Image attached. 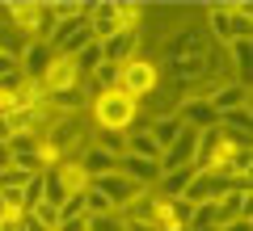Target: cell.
I'll return each instance as SVG.
<instances>
[{
    "mask_svg": "<svg viewBox=\"0 0 253 231\" xmlns=\"http://www.w3.org/2000/svg\"><path fill=\"white\" fill-rule=\"evenodd\" d=\"M89 126L93 131H114V134H126L131 126L139 122V101H131L126 93L110 89V93H97L89 101Z\"/></svg>",
    "mask_w": 253,
    "mask_h": 231,
    "instance_id": "obj_1",
    "label": "cell"
},
{
    "mask_svg": "<svg viewBox=\"0 0 253 231\" xmlns=\"http://www.w3.org/2000/svg\"><path fill=\"white\" fill-rule=\"evenodd\" d=\"M241 147H249V139L245 134H232L224 131V126H207V131L199 134V151H194V172H228V164H232V156Z\"/></svg>",
    "mask_w": 253,
    "mask_h": 231,
    "instance_id": "obj_2",
    "label": "cell"
},
{
    "mask_svg": "<svg viewBox=\"0 0 253 231\" xmlns=\"http://www.w3.org/2000/svg\"><path fill=\"white\" fill-rule=\"evenodd\" d=\"M89 189V172L81 168V160H59L42 172V202L51 206H63L68 198L84 194Z\"/></svg>",
    "mask_w": 253,
    "mask_h": 231,
    "instance_id": "obj_3",
    "label": "cell"
},
{
    "mask_svg": "<svg viewBox=\"0 0 253 231\" xmlns=\"http://www.w3.org/2000/svg\"><path fill=\"white\" fill-rule=\"evenodd\" d=\"M161 89V67H156L152 55H139V59H126L118 67V93H126L131 101H148Z\"/></svg>",
    "mask_w": 253,
    "mask_h": 231,
    "instance_id": "obj_4",
    "label": "cell"
},
{
    "mask_svg": "<svg viewBox=\"0 0 253 231\" xmlns=\"http://www.w3.org/2000/svg\"><path fill=\"white\" fill-rule=\"evenodd\" d=\"M199 97L207 101L211 109L219 114H232V109H253V84L241 80H224V84H211V89H199Z\"/></svg>",
    "mask_w": 253,
    "mask_h": 231,
    "instance_id": "obj_5",
    "label": "cell"
},
{
    "mask_svg": "<svg viewBox=\"0 0 253 231\" xmlns=\"http://www.w3.org/2000/svg\"><path fill=\"white\" fill-rule=\"evenodd\" d=\"M89 189H97L101 198H106L114 210H123V206H131L139 194H144V185H135L131 177H123V172H106V177H93Z\"/></svg>",
    "mask_w": 253,
    "mask_h": 231,
    "instance_id": "obj_6",
    "label": "cell"
},
{
    "mask_svg": "<svg viewBox=\"0 0 253 231\" xmlns=\"http://www.w3.org/2000/svg\"><path fill=\"white\" fill-rule=\"evenodd\" d=\"M101 55H106V63H114V67H123L126 59H139V55H144L139 30H118L114 38H106V42H101Z\"/></svg>",
    "mask_w": 253,
    "mask_h": 231,
    "instance_id": "obj_7",
    "label": "cell"
},
{
    "mask_svg": "<svg viewBox=\"0 0 253 231\" xmlns=\"http://www.w3.org/2000/svg\"><path fill=\"white\" fill-rule=\"evenodd\" d=\"M38 84H42V97L46 93H63V89H72V84H81V71L72 67V59H59V55H55V63L42 71Z\"/></svg>",
    "mask_w": 253,
    "mask_h": 231,
    "instance_id": "obj_8",
    "label": "cell"
},
{
    "mask_svg": "<svg viewBox=\"0 0 253 231\" xmlns=\"http://www.w3.org/2000/svg\"><path fill=\"white\" fill-rule=\"evenodd\" d=\"M17 63H21V76H26V80H42V71L55 63V51L46 42H30L26 51L17 55Z\"/></svg>",
    "mask_w": 253,
    "mask_h": 231,
    "instance_id": "obj_9",
    "label": "cell"
},
{
    "mask_svg": "<svg viewBox=\"0 0 253 231\" xmlns=\"http://www.w3.org/2000/svg\"><path fill=\"white\" fill-rule=\"evenodd\" d=\"M118 172H123V177H131L135 185H144V189H152L156 177H161L156 160H144V156H123V160H118Z\"/></svg>",
    "mask_w": 253,
    "mask_h": 231,
    "instance_id": "obj_10",
    "label": "cell"
},
{
    "mask_svg": "<svg viewBox=\"0 0 253 231\" xmlns=\"http://www.w3.org/2000/svg\"><path fill=\"white\" fill-rule=\"evenodd\" d=\"M249 198L253 194H224L215 202V227H224V223H236V219H249Z\"/></svg>",
    "mask_w": 253,
    "mask_h": 231,
    "instance_id": "obj_11",
    "label": "cell"
},
{
    "mask_svg": "<svg viewBox=\"0 0 253 231\" xmlns=\"http://www.w3.org/2000/svg\"><path fill=\"white\" fill-rule=\"evenodd\" d=\"M118 160H123V156H110V151H101V147H84L81 151V168L89 172V181L106 177V172H118Z\"/></svg>",
    "mask_w": 253,
    "mask_h": 231,
    "instance_id": "obj_12",
    "label": "cell"
},
{
    "mask_svg": "<svg viewBox=\"0 0 253 231\" xmlns=\"http://www.w3.org/2000/svg\"><path fill=\"white\" fill-rule=\"evenodd\" d=\"M144 126H148V134H152V143H156L161 151H165V147H169V143H173V139L181 134V118H177V114H165V118H148Z\"/></svg>",
    "mask_w": 253,
    "mask_h": 231,
    "instance_id": "obj_13",
    "label": "cell"
},
{
    "mask_svg": "<svg viewBox=\"0 0 253 231\" xmlns=\"http://www.w3.org/2000/svg\"><path fill=\"white\" fill-rule=\"evenodd\" d=\"M219 126L249 139V131H253V109H232V114H219Z\"/></svg>",
    "mask_w": 253,
    "mask_h": 231,
    "instance_id": "obj_14",
    "label": "cell"
},
{
    "mask_svg": "<svg viewBox=\"0 0 253 231\" xmlns=\"http://www.w3.org/2000/svg\"><path fill=\"white\" fill-rule=\"evenodd\" d=\"M89 147H101V151H110V156H123V134H114V131H93V143Z\"/></svg>",
    "mask_w": 253,
    "mask_h": 231,
    "instance_id": "obj_15",
    "label": "cell"
},
{
    "mask_svg": "<svg viewBox=\"0 0 253 231\" xmlns=\"http://www.w3.org/2000/svg\"><path fill=\"white\" fill-rule=\"evenodd\" d=\"M84 231H126V223H123V214H118V210H110V214H93Z\"/></svg>",
    "mask_w": 253,
    "mask_h": 231,
    "instance_id": "obj_16",
    "label": "cell"
},
{
    "mask_svg": "<svg viewBox=\"0 0 253 231\" xmlns=\"http://www.w3.org/2000/svg\"><path fill=\"white\" fill-rule=\"evenodd\" d=\"M89 80L97 84V93H110V89H118V67H114V63H101Z\"/></svg>",
    "mask_w": 253,
    "mask_h": 231,
    "instance_id": "obj_17",
    "label": "cell"
},
{
    "mask_svg": "<svg viewBox=\"0 0 253 231\" xmlns=\"http://www.w3.org/2000/svg\"><path fill=\"white\" fill-rule=\"evenodd\" d=\"M38 202H42V172H38V177H30L26 189H21V206H26V214L34 210Z\"/></svg>",
    "mask_w": 253,
    "mask_h": 231,
    "instance_id": "obj_18",
    "label": "cell"
},
{
    "mask_svg": "<svg viewBox=\"0 0 253 231\" xmlns=\"http://www.w3.org/2000/svg\"><path fill=\"white\" fill-rule=\"evenodd\" d=\"M110 210H114V206H110L97 189H84V219H93V214H110Z\"/></svg>",
    "mask_w": 253,
    "mask_h": 231,
    "instance_id": "obj_19",
    "label": "cell"
},
{
    "mask_svg": "<svg viewBox=\"0 0 253 231\" xmlns=\"http://www.w3.org/2000/svg\"><path fill=\"white\" fill-rule=\"evenodd\" d=\"M30 172H21L17 164H9V168H0V189H26Z\"/></svg>",
    "mask_w": 253,
    "mask_h": 231,
    "instance_id": "obj_20",
    "label": "cell"
},
{
    "mask_svg": "<svg viewBox=\"0 0 253 231\" xmlns=\"http://www.w3.org/2000/svg\"><path fill=\"white\" fill-rule=\"evenodd\" d=\"M30 214H34V219L42 223L46 231H55V227H59V206H51V202H38V206H34Z\"/></svg>",
    "mask_w": 253,
    "mask_h": 231,
    "instance_id": "obj_21",
    "label": "cell"
},
{
    "mask_svg": "<svg viewBox=\"0 0 253 231\" xmlns=\"http://www.w3.org/2000/svg\"><path fill=\"white\" fill-rule=\"evenodd\" d=\"M17 231H46V227L34 219V214H21V227H17Z\"/></svg>",
    "mask_w": 253,
    "mask_h": 231,
    "instance_id": "obj_22",
    "label": "cell"
},
{
    "mask_svg": "<svg viewBox=\"0 0 253 231\" xmlns=\"http://www.w3.org/2000/svg\"><path fill=\"white\" fill-rule=\"evenodd\" d=\"M219 231H253V223L249 219H236V223H224Z\"/></svg>",
    "mask_w": 253,
    "mask_h": 231,
    "instance_id": "obj_23",
    "label": "cell"
},
{
    "mask_svg": "<svg viewBox=\"0 0 253 231\" xmlns=\"http://www.w3.org/2000/svg\"><path fill=\"white\" fill-rule=\"evenodd\" d=\"M0 168H9V147L0 143Z\"/></svg>",
    "mask_w": 253,
    "mask_h": 231,
    "instance_id": "obj_24",
    "label": "cell"
},
{
    "mask_svg": "<svg viewBox=\"0 0 253 231\" xmlns=\"http://www.w3.org/2000/svg\"><path fill=\"white\" fill-rule=\"evenodd\" d=\"M186 231H219V227H186Z\"/></svg>",
    "mask_w": 253,
    "mask_h": 231,
    "instance_id": "obj_25",
    "label": "cell"
}]
</instances>
